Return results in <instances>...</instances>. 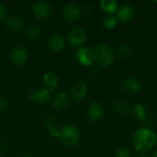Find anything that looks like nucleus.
Instances as JSON below:
<instances>
[{
  "mask_svg": "<svg viewBox=\"0 0 157 157\" xmlns=\"http://www.w3.org/2000/svg\"><path fill=\"white\" fill-rule=\"evenodd\" d=\"M157 143L156 133L150 128L141 127L133 134V148L138 153H148L155 146Z\"/></svg>",
  "mask_w": 157,
  "mask_h": 157,
  "instance_id": "f257e3e1",
  "label": "nucleus"
},
{
  "mask_svg": "<svg viewBox=\"0 0 157 157\" xmlns=\"http://www.w3.org/2000/svg\"><path fill=\"white\" fill-rule=\"evenodd\" d=\"M94 53L96 61L102 67H108L115 61V52L113 49L106 43L98 44L94 49Z\"/></svg>",
  "mask_w": 157,
  "mask_h": 157,
  "instance_id": "f03ea898",
  "label": "nucleus"
},
{
  "mask_svg": "<svg viewBox=\"0 0 157 157\" xmlns=\"http://www.w3.org/2000/svg\"><path fill=\"white\" fill-rule=\"evenodd\" d=\"M60 142L66 147H75L80 140V132L73 125H64L59 130Z\"/></svg>",
  "mask_w": 157,
  "mask_h": 157,
  "instance_id": "7ed1b4c3",
  "label": "nucleus"
},
{
  "mask_svg": "<svg viewBox=\"0 0 157 157\" xmlns=\"http://www.w3.org/2000/svg\"><path fill=\"white\" fill-rule=\"evenodd\" d=\"M86 40V31L84 28L75 26L68 32V42L73 47L81 46Z\"/></svg>",
  "mask_w": 157,
  "mask_h": 157,
  "instance_id": "20e7f679",
  "label": "nucleus"
},
{
  "mask_svg": "<svg viewBox=\"0 0 157 157\" xmlns=\"http://www.w3.org/2000/svg\"><path fill=\"white\" fill-rule=\"evenodd\" d=\"M34 16L40 20H47L52 16V7L49 3L45 1H38L32 6Z\"/></svg>",
  "mask_w": 157,
  "mask_h": 157,
  "instance_id": "39448f33",
  "label": "nucleus"
},
{
  "mask_svg": "<svg viewBox=\"0 0 157 157\" xmlns=\"http://www.w3.org/2000/svg\"><path fill=\"white\" fill-rule=\"evenodd\" d=\"M76 59L78 63L84 66H90L92 65L95 61V53L94 50L88 47H82L76 52Z\"/></svg>",
  "mask_w": 157,
  "mask_h": 157,
  "instance_id": "423d86ee",
  "label": "nucleus"
},
{
  "mask_svg": "<svg viewBox=\"0 0 157 157\" xmlns=\"http://www.w3.org/2000/svg\"><path fill=\"white\" fill-rule=\"evenodd\" d=\"M81 14H82L81 8L79 7V6L74 3H69L65 5L62 10V15L63 18L68 21L78 20L81 17Z\"/></svg>",
  "mask_w": 157,
  "mask_h": 157,
  "instance_id": "0eeeda50",
  "label": "nucleus"
},
{
  "mask_svg": "<svg viewBox=\"0 0 157 157\" xmlns=\"http://www.w3.org/2000/svg\"><path fill=\"white\" fill-rule=\"evenodd\" d=\"M51 92L52 91L47 87H38L32 90L29 94V97L32 101L38 104H45L51 99Z\"/></svg>",
  "mask_w": 157,
  "mask_h": 157,
  "instance_id": "6e6552de",
  "label": "nucleus"
},
{
  "mask_svg": "<svg viewBox=\"0 0 157 157\" xmlns=\"http://www.w3.org/2000/svg\"><path fill=\"white\" fill-rule=\"evenodd\" d=\"M28 51L22 46H17L12 49L10 52V59L16 65H22L28 60Z\"/></svg>",
  "mask_w": 157,
  "mask_h": 157,
  "instance_id": "1a4fd4ad",
  "label": "nucleus"
},
{
  "mask_svg": "<svg viewBox=\"0 0 157 157\" xmlns=\"http://www.w3.org/2000/svg\"><path fill=\"white\" fill-rule=\"evenodd\" d=\"M135 15L134 8L132 6L129 4H124L119 6L117 12H116V17L119 21L121 22H129L131 21Z\"/></svg>",
  "mask_w": 157,
  "mask_h": 157,
  "instance_id": "9d476101",
  "label": "nucleus"
},
{
  "mask_svg": "<svg viewBox=\"0 0 157 157\" xmlns=\"http://www.w3.org/2000/svg\"><path fill=\"white\" fill-rule=\"evenodd\" d=\"M87 116L92 121H98L104 116V109L102 105L97 101H92L87 107Z\"/></svg>",
  "mask_w": 157,
  "mask_h": 157,
  "instance_id": "9b49d317",
  "label": "nucleus"
},
{
  "mask_svg": "<svg viewBox=\"0 0 157 157\" xmlns=\"http://www.w3.org/2000/svg\"><path fill=\"white\" fill-rule=\"evenodd\" d=\"M122 88L128 93L131 94H138L142 91L143 89V85L142 82L134 77H130L127 78L123 84H122Z\"/></svg>",
  "mask_w": 157,
  "mask_h": 157,
  "instance_id": "f8f14e48",
  "label": "nucleus"
},
{
  "mask_svg": "<svg viewBox=\"0 0 157 157\" xmlns=\"http://www.w3.org/2000/svg\"><path fill=\"white\" fill-rule=\"evenodd\" d=\"M64 44H65L64 37L59 33H55V34L52 35L49 39V41H48L49 49L53 52H61L63 49Z\"/></svg>",
  "mask_w": 157,
  "mask_h": 157,
  "instance_id": "ddd939ff",
  "label": "nucleus"
},
{
  "mask_svg": "<svg viewBox=\"0 0 157 157\" xmlns=\"http://www.w3.org/2000/svg\"><path fill=\"white\" fill-rule=\"evenodd\" d=\"M87 92H88L87 86L83 82H78L73 86L71 89V96L75 100L80 101L86 97Z\"/></svg>",
  "mask_w": 157,
  "mask_h": 157,
  "instance_id": "4468645a",
  "label": "nucleus"
},
{
  "mask_svg": "<svg viewBox=\"0 0 157 157\" xmlns=\"http://www.w3.org/2000/svg\"><path fill=\"white\" fill-rule=\"evenodd\" d=\"M69 104H70L69 97L64 92L58 93L53 98V106H54L55 109H57L59 111L65 110L69 107Z\"/></svg>",
  "mask_w": 157,
  "mask_h": 157,
  "instance_id": "2eb2a0df",
  "label": "nucleus"
},
{
  "mask_svg": "<svg viewBox=\"0 0 157 157\" xmlns=\"http://www.w3.org/2000/svg\"><path fill=\"white\" fill-rule=\"evenodd\" d=\"M6 25L7 29L11 31H19L24 26V21L19 16L12 15L7 17Z\"/></svg>",
  "mask_w": 157,
  "mask_h": 157,
  "instance_id": "dca6fc26",
  "label": "nucleus"
},
{
  "mask_svg": "<svg viewBox=\"0 0 157 157\" xmlns=\"http://www.w3.org/2000/svg\"><path fill=\"white\" fill-rule=\"evenodd\" d=\"M132 114L133 116V118L140 121V122H144L146 121L147 118V110L144 108V105L140 104V103H136L135 105H133L132 109Z\"/></svg>",
  "mask_w": 157,
  "mask_h": 157,
  "instance_id": "f3484780",
  "label": "nucleus"
},
{
  "mask_svg": "<svg viewBox=\"0 0 157 157\" xmlns=\"http://www.w3.org/2000/svg\"><path fill=\"white\" fill-rule=\"evenodd\" d=\"M100 8L108 15H113L117 12L119 5L115 0H101L99 2Z\"/></svg>",
  "mask_w": 157,
  "mask_h": 157,
  "instance_id": "a211bd4d",
  "label": "nucleus"
},
{
  "mask_svg": "<svg viewBox=\"0 0 157 157\" xmlns=\"http://www.w3.org/2000/svg\"><path fill=\"white\" fill-rule=\"evenodd\" d=\"M113 109L117 114L121 115V116H126L131 112L130 105L128 104L127 101L122 100V99L116 100L113 103Z\"/></svg>",
  "mask_w": 157,
  "mask_h": 157,
  "instance_id": "6ab92c4d",
  "label": "nucleus"
},
{
  "mask_svg": "<svg viewBox=\"0 0 157 157\" xmlns=\"http://www.w3.org/2000/svg\"><path fill=\"white\" fill-rule=\"evenodd\" d=\"M43 82L46 85V87L51 91L56 89L59 85V79L57 75L51 72H48L43 75Z\"/></svg>",
  "mask_w": 157,
  "mask_h": 157,
  "instance_id": "aec40b11",
  "label": "nucleus"
},
{
  "mask_svg": "<svg viewBox=\"0 0 157 157\" xmlns=\"http://www.w3.org/2000/svg\"><path fill=\"white\" fill-rule=\"evenodd\" d=\"M117 53H118V56L121 59H127V58H129L132 55V46L130 44H127V43L121 44L118 48Z\"/></svg>",
  "mask_w": 157,
  "mask_h": 157,
  "instance_id": "412c9836",
  "label": "nucleus"
},
{
  "mask_svg": "<svg viewBox=\"0 0 157 157\" xmlns=\"http://www.w3.org/2000/svg\"><path fill=\"white\" fill-rule=\"evenodd\" d=\"M118 21L119 20L117 19L116 16L107 15L102 20V25L107 29H112L116 28V26L118 25Z\"/></svg>",
  "mask_w": 157,
  "mask_h": 157,
  "instance_id": "4be33fe9",
  "label": "nucleus"
},
{
  "mask_svg": "<svg viewBox=\"0 0 157 157\" xmlns=\"http://www.w3.org/2000/svg\"><path fill=\"white\" fill-rule=\"evenodd\" d=\"M46 127L49 132V134L53 137H59V130L55 125L54 119L52 117H48L46 120Z\"/></svg>",
  "mask_w": 157,
  "mask_h": 157,
  "instance_id": "5701e85b",
  "label": "nucleus"
},
{
  "mask_svg": "<svg viewBox=\"0 0 157 157\" xmlns=\"http://www.w3.org/2000/svg\"><path fill=\"white\" fill-rule=\"evenodd\" d=\"M26 36L30 40H37L41 36V29L37 26H31L27 29Z\"/></svg>",
  "mask_w": 157,
  "mask_h": 157,
  "instance_id": "b1692460",
  "label": "nucleus"
},
{
  "mask_svg": "<svg viewBox=\"0 0 157 157\" xmlns=\"http://www.w3.org/2000/svg\"><path fill=\"white\" fill-rule=\"evenodd\" d=\"M115 156L116 157H132L131 152L129 149L125 147H120L116 150L115 152Z\"/></svg>",
  "mask_w": 157,
  "mask_h": 157,
  "instance_id": "393cba45",
  "label": "nucleus"
},
{
  "mask_svg": "<svg viewBox=\"0 0 157 157\" xmlns=\"http://www.w3.org/2000/svg\"><path fill=\"white\" fill-rule=\"evenodd\" d=\"M8 109H9V103H8V101L6 98L0 97V113L6 112L8 110Z\"/></svg>",
  "mask_w": 157,
  "mask_h": 157,
  "instance_id": "a878e982",
  "label": "nucleus"
},
{
  "mask_svg": "<svg viewBox=\"0 0 157 157\" xmlns=\"http://www.w3.org/2000/svg\"><path fill=\"white\" fill-rule=\"evenodd\" d=\"M6 15V8L3 4L0 3V21L5 18Z\"/></svg>",
  "mask_w": 157,
  "mask_h": 157,
  "instance_id": "bb28decb",
  "label": "nucleus"
},
{
  "mask_svg": "<svg viewBox=\"0 0 157 157\" xmlns=\"http://www.w3.org/2000/svg\"><path fill=\"white\" fill-rule=\"evenodd\" d=\"M6 149V145L3 143V142H0V154L1 153H4Z\"/></svg>",
  "mask_w": 157,
  "mask_h": 157,
  "instance_id": "cd10ccee",
  "label": "nucleus"
},
{
  "mask_svg": "<svg viewBox=\"0 0 157 157\" xmlns=\"http://www.w3.org/2000/svg\"><path fill=\"white\" fill-rule=\"evenodd\" d=\"M153 157H157V150L155 152V154H154V155H153Z\"/></svg>",
  "mask_w": 157,
  "mask_h": 157,
  "instance_id": "c85d7f7f",
  "label": "nucleus"
},
{
  "mask_svg": "<svg viewBox=\"0 0 157 157\" xmlns=\"http://www.w3.org/2000/svg\"><path fill=\"white\" fill-rule=\"evenodd\" d=\"M137 157H149V156H147V155H140V156H137Z\"/></svg>",
  "mask_w": 157,
  "mask_h": 157,
  "instance_id": "c756f323",
  "label": "nucleus"
},
{
  "mask_svg": "<svg viewBox=\"0 0 157 157\" xmlns=\"http://www.w3.org/2000/svg\"><path fill=\"white\" fill-rule=\"evenodd\" d=\"M21 157H29V156H27V155H24V156H21Z\"/></svg>",
  "mask_w": 157,
  "mask_h": 157,
  "instance_id": "7c9ffc66",
  "label": "nucleus"
}]
</instances>
